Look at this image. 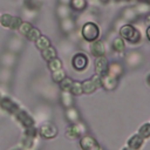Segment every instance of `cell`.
I'll return each instance as SVG.
<instances>
[{
	"instance_id": "35",
	"label": "cell",
	"mask_w": 150,
	"mask_h": 150,
	"mask_svg": "<svg viewBox=\"0 0 150 150\" xmlns=\"http://www.w3.org/2000/svg\"><path fill=\"white\" fill-rule=\"evenodd\" d=\"M116 1H123V0H116Z\"/></svg>"
},
{
	"instance_id": "19",
	"label": "cell",
	"mask_w": 150,
	"mask_h": 150,
	"mask_svg": "<svg viewBox=\"0 0 150 150\" xmlns=\"http://www.w3.org/2000/svg\"><path fill=\"white\" fill-rule=\"evenodd\" d=\"M139 136H142L144 139L150 137V123H143L139 128H138V132Z\"/></svg>"
},
{
	"instance_id": "3",
	"label": "cell",
	"mask_w": 150,
	"mask_h": 150,
	"mask_svg": "<svg viewBox=\"0 0 150 150\" xmlns=\"http://www.w3.org/2000/svg\"><path fill=\"white\" fill-rule=\"evenodd\" d=\"M81 83H82V90L84 94H93L94 91H96L98 88L102 87V77L95 74L91 76V79L84 80Z\"/></svg>"
},
{
	"instance_id": "10",
	"label": "cell",
	"mask_w": 150,
	"mask_h": 150,
	"mask_svg": "<svg viewBox=\"0 0 150 150\" xmlns=\"http://www.w3.org/2000/svg\"><path fill=\"white\" fill-rule=\"evenodd\" d=\"M127 144H128L127 146L130 148L131 150H141L144 144V138L142 136H139L138 134H134L129 137Z\"/></svg>"
},
{
	"instance_id": "29",
	"label": "cell",
	"mask_w": 150,
	"mask_h": 150,
	"mask_svg": "<svg viewBox=\"0 0 150 150\" xmlns=\"http://www.w3.org/2000/svg\"><path fill=\"white\" fill-rule=\"evenodd\" d=\"M145 22H146V23H149V25H150V14H148V15H146V16H145Z\"/></svg>"
},
{
	"instance_id": "34",
	"label": "cell",
	"mask_w": 150,
	"mask_h": 150,
	"mask_svg": "<svg viewBox=\"0 0 150 150\" xmlns=\"http://www.w3.org/2000/svg\"><path fill=\"white\" fill-rule=\"evenodd\" d=\"M148 83H149V84H150V75H149V76H148Z\"/></svg>"
},
{
	"instance_id": "7",
	"label": "cell",
	"mask_w": 150,
	"mask_h": 150,
	"mask_svg": "<svg viewBox=\"0 0 150 150\" xmlns=\"http://www.w3.org/2000/svg\"><path fill=\"white\" fill-rule=\"evenodd\" d=\"M39 134L46 139H52L57 135V129L53 123H45L39 128Z\"/></svg>"
},
{
	"instance_id": "33",
	"label": "cell",
	"mask_w": 150,
	"mask_h": 150,
	"mask_svg": "<svg viewBox=\"0 0 150 150\" xmlns=\"http://www.w3.org/2000/svg\"><path fill=\"white\" fill-rule=\"evenodd\" d=\"M101 1H102V2H104V4H105V2H109V0H101Z\"/></svg>"
},
{
	"instance_id": "21",
	"label": "cell",
	"mask_w": 150,
	"mask_h": 150,
	"mask_svg": "<svg viewBox=\"0 0 150 150\" xmlns=\"http://www.w3.org/2000/svg\"><path fill=\"white\" fill-rule=\"evenodd\" d=\"M38 134H39V129H36L35 127L25 128V131H23V136L27 138H30V139H35Z\"/></svg>"
},
{
	"instance_id": "37",
	"label": "cell",
	"mask_w": 150,
	"mask_h": 150,
	"mask_svg": "<svg viewBox=\"0 0 150 150\" xmlns=\"http://www.w3.org/2000/svg\"><path fill=\"white\" fill-rule=\"evenodd\" d=\"M0 16H1V15H0Z\"/></svg>"
},
{
	"instance_id": "17",
	"label": "cell",
	"mask_w": 150,
	"mask_h": 150,
	"mask_svg": "<svg viewBox=\"0 0 150 150\" xmlns=\"http://www.w3.org/2000/svg\"><path fill=\"white\" fill-rule=\"evenodd\" d=\"M69 93L74 96H79L81 94H83V90H82V83L79 82V81H73V84L69 89Z\"/></svg>"
},
{
	"instance_id": "30",
	"label": "cell",
	"mask_w": 150,
	"mask_h": 150,
	"mask_svg": "<svg viewBox=\"0 0 150 150\" xmlns=\"http://www.w3.org/2000/svg\"><path fill=\"white\" fill-rule=\"evenodd\" d=\"M12 150H26L23 146H16V148H14V149H12Z\"/></svg>"
},
{
	"instance_id": "24",
	"label": "cell",
	"mask_w": 150,
	"mask_h": 150,
	"mask_svg": "<svg viewBox=\"0 0 150 150\" xmlns=\"http://www.w3.org/2000/svg\"><path fill=\"white\" fill-rule=\"evenodd\" d=\"M71 84H73V80H71L70 77H68V76H66V77H64V79L59 83V86H60L61 90H63V91H69V89H70Z\"/></svg>"
},
{
	"instance_id": "9",
	"label": "cell",
	"mask_w": 150,
	"mask_h": 150,
	"mask_svg": "<svg viewBox=\"0 0 150 150\" xmlns=\"http://www.w3.org/2000/svg\"><path fill=\"white\" fill-rule=\"evenodd\" d=\"M0 107H1L5 111H7V112H9V114H13V115H15V114L19 111V109H20L19 104L15 103V102H14L12 98H9V97H1V100H0Z\"/></svg>"
},
{
	"instance_id": "25",
	"label": "cell",
	"mask_w": 150,
	"mask_h": 150,
	"mask_svg": "<svg viewBox=\"0 0 150 150\" xmlns=\"http://www.w3.org/2000/svg\"><path fill=\"white\" fill-rule=\"evenodd\" d=\"M52 77H53V81H55V82L60 83V82H61V81H62V80L66 77V73H64L62 69H59V70L53 71Z\"/></svg>"
},
{
	"instance_id": "4",
	"label": "cell",
	"mask_w": 150,
	"mask_h": 150,
	"mask_svg": "<svg viewBox=\"0 0 150 150\" xmlns=\"http://www.w3.org/2000/svg\"><path fill=\"white\" fill-rule=\"evenodd\" d=\"M71 66L75 70H84L88 67V56L84 53H76L71 59Z\"/></svg>"
},
{
	"instance_id": "6",
	"label": "cell",
	"mask_w": 150,
	"mask_h": 150,
	"mask_svg": "<svg viewBox=\"0 0 150 150\" xmlns=\"http://www.w3.org/2000/svg\"><path fill=\"white\" fill-rule=\"evenodd\" d=\"M15 117L18 120V122L23 127V128H29V127H34V118L30 116V114L23 109H19V111L15 114Z\"/></svg>"
},
{
	"instance_id": "32",
	"label": "cell",
	"mask_w": 150,
	"mask_h": 150,
	"mask_svg": "<svg viewBox=\"0 0 150 150\" xmlns=\"http://www.w3.org/2000/svg\"><path fill=\"white\" fill-rule=\"evenodd\" d=\"M122 150H131V149L128 148V146H124V148H122Z\"/></svg>"
},
{
	"instance_id": "31",
	"label": "cell",
	"mask_w": 150,
	"mask_h": 150,
	"mask_svg": "<svg viewBox=\"0 0 150 150\" xmlns=\"http://www.w3.org/2000/svg\"><path fill=\"white\" fill-rule=\"evenodd\" d=\"M137 1H139V2H143V4H150V0H137Z\"/></svg>"
},
{
	"instance_id": "15",
	"label": "cell",
	"mask_w": 150,
	"mask_h": 150,
	"mask_svg": "<svg viewBox=\"0 0 150 150\" xmlns=\"http://www.w3.org/2000/svg\"><path fill=\"white\" fill-rule=\"evenodd\" d=\"M41 55H42V59H45V60L48 62V61H50L52 59L56 57V50H55L54 47L50 46V47L43 49V50L41 52Z\"/></svg>"
},
{
	"instance_id": "13",
	"label": "cell",
	"mask_w": 150,
	"mask_h": 150,
	"mask_svg": "<svg viewBox=\"0 0 150 150\" xmlns=\"http://www.w3.org/2000/svg\"><path fill=\"white\" fill-rule=\"evenodd\" d=\"M116 84H117V79H115L108 74L102 76V87H104L105 89H108V90L115 89Z\"/></svg>"
},
{
	"instance_id": "20",
	"label": "cell",
	"mask_w": 150,
	"mask_h": 150,
	"mask_svg": "<svg viewBox=\"0 0 150 150\" xmlns=\"http://www.w3.org/2000/svg\"><path fill=\"white\" fill-rule=\"evenodd\" d=\"M13 15H11V14H8V13H6V14H2L1 16H0V23H1V26L2 27H5V28H11V25H12V21H13Z\"/></svg>"
},
{
	"instance_id": "22",
	"label": "cell",
	"mask_w": 150,
	"mask_h": 150,
	"mask_svg": "<svg viewBox=\"0 0 150 150\" xmlns=\"http://www.w3.org/2000/svg\"><path fill=\"white\" fill-rule=\"evenodd\" d=\"M70 7L75 11H83L87 7L86 0H70Z\"/></svg>"
},
{
	"instance_id": "1",
	"label": "cell",
	"mask_w": 150,
	"mask_h": 150,
	"mask_svg": "<svg viewBox=\"0 0 150 150\" xmlns=\"http://www.w3.org/2000/svg\"><path fill=\"white\" fill-rule=\"evenodd\" d=\"M120 35L123 40H127L130 43H137L141 40V33L132 25H124L120 29Z\"/></svg>"
},
{
	"instance_id": "12",
	"label": "cell",
	"mask_w": 150,
	"mask_h": 150,
	"mask_svg": "<svg viewBox=\"0 0 150 150\" xmlns=\"http://www.w3.org/2000/svg\"><path fill=\"white\" fill-rule=\"evenodd\" d=\"M90 52H91V54H93L95 57H102V56H104V54H105V48H104L103 42L100 41V40L94 41L93 45H91V47H90Z\"/></svg>"
},
{
	"instance_id": "36",
	"label": "cell",
	"mask_w": 150,
	"mask_h": 150,
	"mask_svg": "<svg viewBox=\"0 0 150 150\" xmlns=\"http://www.w3.org/2000/svg\"><path fill=\"white\" fill-rule=\"evenodd\" d=\"M0 100H1V96H0Z\"/></svg>"
},
{
	"instance_id": "26",
	"label": "cell",
	"mask_w": 150,
	"mask_h": 150,
	"mask_svg": "<svg viewBox=\"0 0 150 150\" xmlns=\"http://www.w3.org/2000/svg\"><path fill=\"white\" fill-rule=\"evenodd\" d=\"M30 28H33V26H32L29 22H22L21 26H20V28H19V30H20V33H21L22 35L26 36V34L30 30Z\"/></svg>"
},
{
	"instance_id": "5",
	"label": "cell",
	"mask_w": 150,
	"mask_h": 150,
	"mask_svg": "<svg viewBox=\"0 0 150 150\" xmlns=\"http://www.w3.org/2000/svg\"><path fill=\"white\" fill-rule=\"evenodd\" d=\"M80 146L82 150H101V145L98 144V142L89 135L82 136L80 138Z\"/></svg>"
},
{
	"instance_id": "14",
	"label": "cell",
	"mask_w": 150,
	"mask_h": 150,
	"mask_svg": "<svg viewBox=\"0 0 150 150\" xmlns=\"http://www.w3.org/2000/svg\"><path fill=\"white\" fill-rule=\"evenodd\" d=\"M35 46L38 47V49H40V50L42 52L43 49H46V48L50 47V46H52V43H50V40H49L47 36L41 35V36L35 41Z\"/></svg>"
},
{
	"instance_id": "23",
	"label": "cell",
	"mask_w": 150,
	"mask_h": 150,
	"mask_svg": "<svg viewBox=\"0 0 150 150\" xmlns=\"http://www.w3.org/2000/svg\"><path fill=\"white\" fill-rule=\"evenodd\" d=\"M40 36H41V32H40L38 28H35V27L30 28V30L26 34V38H27L29 41H34V42H35Z\"/></svg>"
},
{
	"instance_id": "27",
	"label": "cell",
	"mask_w": 150,
	"mask_h": 150,
	"mask_svg": "<svg viewBox=\"0 0 150 150\" xmlns=\"http://www.w3.org/2000/svg\"><path fill=\"white\" fill-rule=\"evenodd\" d=\"M22 22H23V21H22L19 16H14V18H13V21H12V25H11V29L19 30V28H20V26H21Z\"/></svg>"
},
{
	"instance_id": "28",
	"label": "cell",
	"mask_w": 150,
	"mask_h": 150,
	"mask_svg": "<svg viewBox=\"0 0 150 150\" xmlns=\"http://www.w3.org/2000/svg\"><path fill=\"white\" fill-rule=\"evenodd\" d=\"M146 38H148V40L150 41V26L146 28Z\"/></svg>"
},
{
	"instance_id": "11",
	"label": "cell",
	"mask_w": 150,
	"mask_h": 150,
	"mask_svg": "<svg viewBox=\"0 0 150 150\" xmlns=\"http://www.w3.org/2000/svg\"><path fill=\"white\" fill-rule=\"evenodd\" d=\"M81 134H82V130H81L80 124H77V123H71L66 129V136H67V138H70V139L79 138L81 136Z\"/></svg>"
},
{
	"instance_id": "18",
	"label": "cell",
	"mask_w": 150,
	"mask_h": 150,
	"mask_svg": "<svg viewBox=\"0 0 150 150\" xmlns=\"http://www.w3.org/2000/svg\"><path fill=\"white\" fill-rule=\"evenodd\" d=\"M47 64H48L49 70H52V71H55V70L62 69V61H61L60 59H57V57L52 59L50 61H48V62H47Z\"/></svg>"
},
{
	"instance_id": "16",
	"label": "cell",
	"mask_w": 150,
	"mask_h": 150,
	"mask_svg": "<svg viewBox=\"0 0 150 150\" xmlns=\"http://www.w3.org/2000/svg\"><path fill=\"white\" fill-rule=\"evenodd\" d=\"M112 49L117 53H122L125 49V45H124V40L122 38H116L112 41Z\"/></svg>"
},
{
	"instance_id": "2",
	"label": "cell",
	"mask_w": 150,
	"mask_h": 150,
	"mask_svg": "<svg viewBox=\"0 0 150 150\" xmlns=\"http://www.w3.org/2000/svg\"><path fill=\"white\" fill-rule=\"evenodd\" d=\"M82 38L88 42H94L100 38V28L95 22H87L82 26Z\"/></svg>"
},
{
	"instance_id": "8",
	"label": "cell",
	"mask_w": 150,
	"mask_h": 150,
	"mask_svg": "<svg viewBox=\"0 0 150 150\" xmlns=\"http://www.w3.org/2000/svg\"><path fill=\"white\" fill-rule=\"evenodd\" d=\"M108 70H109V63H108L107 57L105 56L96 57L95 59V73H96V75L102 77V76L108 74Z\"/></svg>"
}]
</instances>
